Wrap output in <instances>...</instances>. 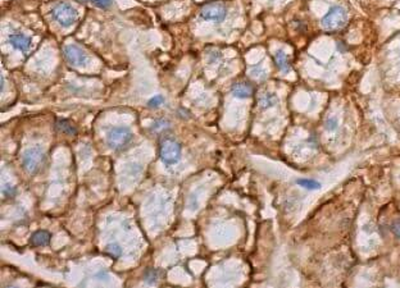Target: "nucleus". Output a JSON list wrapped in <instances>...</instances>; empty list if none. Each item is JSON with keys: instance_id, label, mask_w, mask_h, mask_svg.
Here are the masks:
<instances>
[{"instance_id": "obj_1", "label": "nucleus", "mask_w": 400, "mask_h": 288, "mask_svg": "<svg viewBox=\"0 0 400 288\" xmlns=\"http://www.w3.org/2000/svg\"><path fill=\"white\" fill-rule=\"evenodd\" d=\"M45 162V152L41 146H33L22 154V167L30 174H35L40 170Z\"/></svg>"}, {"instance_id": "obj_2", "label": "nucleus", "mask_w": 400, "mask_h": 288, "mask_svg": "<svg viewBox=\"0 0 400 288\" xmlns=\"http://www.w3.org/2000/svg\"><path fill=\"white\" fill-rule=\"evenodd\" d=\"M133 132L127 127H113L112 130L108 131L107 134V144L108 146L116 152L123 150L133 141Z\"/></svg>"}, {"instance_id": "obj_3", "label": "nucleus", "mask_w": 400, "mask_h": 288, "mask_svg": "<svg viewBox=\"0 0 400 288\" xmlns=\"http://www.w3.org/2000/svg\"><path fill=\"white\" fill-rule=\"evenodd\" d=\"M348 12L343 7H333L322 18L321 26L326 31H336L347 25Z\"/></svg>"}, {"instance_id": "obj_4", "label": "nucleus", "mask_w": 400, "mask_h": 288, "mask_svg": "<svg viewBox=\"0 0 400 288\" xmlns=\"http://www.w3.org/2000/svg\"><path fill=\"white\" fill-rule=\"evenodd\" d=\"M51 15L63 27H69L73 23H76L77 18H79L77 11L68 3H58L51 9Z\"/></svg>"}, {"instance_id": "obj_5", "label": "nucleus", "mask_w": 400, "mask_h": 288, "mask_svg": "<svg viewBox=\"0 0 400 288\" xmlns=\"http://www.w3.org/2000/svg\"><path fill=\"white\" fill-rule=\"evenodd\" d=\"M159 156L165 164H176L181 158V145L173 138H165L159 146Z\"/></svg>"}, {"instance_id": "obj_6", "label": "nucleus", "mask_w": 400, "mask_h": 288, "mask_svg": "<svg viewBox=\"0 0 400 288\" xmlns=\"http://www.w3.org/2000/svg\"><path fill=\"white\" fill-rule=\"evenodd\" d=\"M200 17L205 21L222 22L227 17V7L223 1H212L201 7Z\"/></svg>"}, {"instance_id": "obj_7", "label": "nucleus", "mask_w": 400, "mask_h": 288, "mask_svg": "<svg viewBox=\"0 0 400 288\" xmlns=\"http://www.w3.org/2000/svg\"><path fill=\"white\" fill-rule=\"evenodd\" d=\"M63 54L69 64L75 67H83L87 61V55L85 51L77 45H67L63 49Z\"/></svg>"}, {"instance_id": "obj_8", "label": "nucleus", "mask_w": 400, "mask_h": 288, "mask_svg": "<svg viewBox=\"0 0 400 288\" xmlns=\"http://www.w3.org/2000/svg\"><path fill=\"white\" fill-rule=\"evenodd\" d=\"M231 94L237 99H248L253 94V87L247 82H235L231 86Z\"/></svg>"}, {"instance_id": "obj_9", "label": "nucleus", "mask_w": 400, "mask_h": 288, "mask_svg": "<svg viewBox=\"0 0 400 288\" xmlns=\"http://www.w3.org/2000/svg\"><path fill=\"white\" fill-rule=\"evenodd\" d=\"M50 240H51V233L45 229L36 230L35 233L30 238V243L35 247H43V246L49 245Z\"/></svg>"}, {"instance_id": "obj_10", "label": "nucleus", "mask_w": 400, "mask_h": 288, "mask_svg": "<svg viewBox=\"0 0 400 288\" xmlns=\"http://www.w3.org/2000/svg\"><path fill=\"white\" fill-rule=\"evenodd\" d=\"M9 43L18 50L26 51L29 50L30 45H31V39L23 33H13L9 36Z\"/></svg>"}, {"instance_id": "obj_11", "label": "nucleus", "mask_w": 400, "mask_h": 288, "mask_svg": "<svg viewBox=\"0 0 400 288\" xmlns=\"http://www.w3.org/2000/svg\"><path fill=\"white\" fill-rule=\"evenodd\" d=\"M275 63L277 65V68L280 71H283V73L290 72V69H291L289 55H286V53H283V50H279L275 53Z\"/></svg>"}, {"instance_id": "obj_12", "label": "nucleus", "mask_w": 400, "mask_h": 288, "mask_svg": "<svg viewBox=\"0 0 400 288\" xmlns=\"http://www.w3.org/2000/svg\"><path fill=\"white\" fill-rule=\"evenodd\" d=\"M55 128H57V131H59L62 134L68 135V136H75L77 134V130L73 126V123H71L67 119H58L57 122H55Z\"/></svg>"}, {"instance_id": "obj_13", "label": "nucleus", "mask_w": 400, "mask_h": 288, "mask_svg": "<svg viewBox=\"0 0 400 288\" xmlns=\"http://www.w3.org/2000/svg\"><path fill=\"white\" fill-rule=\"evenodd\" d=\"M277 101H279L277 96H276L275 94H272V92H263V94L259 96V99H258L259 106H261L262 109L272 108L273 105L277 104Z\"/></svg>"}, {"instance_id": "obj_14", "label": "nucleus", "mask_w": 400, "mask_h": 288, "mask_svg": "<svg viewBox=\"0 0 400 288\" xmlns=\"http://www.w3.org/2000/svg\"><path fill=\"white\" fill-rule=\"evenodd\" d=\"M171 128V122L166 118H158L155 119L151 126H150V130L155 132V134H162V132H166L167 130Z\"/></svg>"}, {"instance_id": "obj_15", "label": "nucleus", "mask_w": 400, "mask_h": 288, "mask_svg": "<svg viewBox=\"0 0 400 288\" xmlns=\"http://www.w3.org/2000/svg\"><path fill=\"white\" fill-rule=\"evenodd\" d=\"M297 183L299 184V186H301V187L307 188V190H318L319 188V182H317V181L315 180H298Z\"/></svg>"}, {"instance_id": "obj_16", "label": "nucleus", "mask_w": 400, "mask_h": 288, "mask_svg": "<svg viewBox=\"0 0 400 288\" xmlns=\"http://www.w3.org/2000/svg\"><path fill=\"white\" fill-rule=\"evenodd\" d=\"M105 254L111 256L112 259H118L122 255V249L118 245H108L105 247Z\"/></svg>"}, {"instance_id": "obj_17", "label": "nucleus", "mask_w": 400, "mask_h": 288, "mask_svg": "<svg viewBox=\"0 0 400 288\" xmlns=\"http://www.w3.org/2000/svg\"><path fill=\"white\" fill-rule=\"evenodd\" d=\"M80 3H93L98 8L108 9L112 5V3H113V0H80Z\"/></svg>"}, {"instance_id": "obj_18", "label": "nucleus", "mask_w": 400, "mask_h": 288, "mask_svg": "<svg viewBox=\"0 0 400 288\" xmlns=\"http://www.w3.org/2000/svg\"><path fill=\"white\" fill-rule=\"evenodd\" d=\"M163 104H165V97L162 96V95H155V96L151 97V99L148 101V106L151 109L161 108Z\"/></svg>"}, {"instance_id": "obj_19", "label": "nucleus", "mask_w": 400, "mask_h": 288, "mask_svg": "<svg viewBox=\"0 0 400 288\" xmlns=\"http://www.w3.org/2000/svg\"><path fill=\"white\" fill-rule=\"evenodd\" d=\"M144 279H145V282H148V283H150V285H153V283H155L158 279V270L155 269H148L147 272H145V275H144Z\"/></svg>"}, {"instance_id": "obj_20", "label": "nucleus", "mask_w": 400, "mask_h": 288, "mask_svg": "<svg viewBox=\"0 0 400 288\" xmlns=\"http://www.w3.org/2000/svg\"><path fill=\"white\" fill-rule=\"evenodd\" d=\"M325 127H326V130H329V131L336 130V127H337V122H336V119L335 118L327 119L325 123Z\"/></svg>"}, {"instance_id": "obj_21", "label": "nucleus", "mask_w": 400, "mask_h": 288, "mask_svg": "<svg viewBox=\"0 0 400 288\" xmlns=\"http://www.w3.org/2000/svg\"><path fill=\"white\" fill-rule=\"evenodd\" d=\"M3 194H4V196L11 197V196H13V195L16 194V188L13 187V186H11V184H7V186H4Z\"/></svg>"}, {"instance_id": "obj_22", "label": "nucleus", "mask_w": 400, "mask_h": 288, "mask_svg": "<svg viewBox=\"0 0 400 288\" xmlns=\"http://www.w3.org/2000/svg\"><path fill=\"white\" fill-rule=\"evenodd\" d=\"M391 230H393V233L395 234L398 238H400V220L394 222L393 226H391Z\"/></svg>"}]
</instances>
